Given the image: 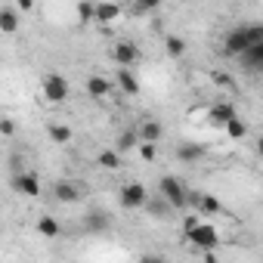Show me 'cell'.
I'll return each mask as SVG.
<instances>
[{
  "label": "cell",
  "instance_id": "obj_16",
  "mask_svg": "<svg viewBox=\"0 0 263 263\" xmlns=\"http://www.w3.org/2000/svg\"><path fill=\"white\" fill-rule=\"evenodd\" d=\"M19 16H22L19 7H4V10H0V31H4L7 37L19 31Z\"/></svg>",
  "mask_w": 263,
  "mask_h": 263
},
{
  "label": "cell",
  "instance_id": "obj_31",
  "mask_svg": "<svg viewBox=\"0 0 263 263\" xmlns=\"http://www.w3.org/2000/svg\"><path fill=\"white\" fill-rule=\"evenodd\" d=\"M198 201H201V192L198 189H189V211H198Z\"/></svg>",
  "mask_w": 263,
  "mask_h": 263
},
{
  "label": "cell",
  "instance_id": "obj_28",
  "mask_svg": "<svg viewBox=\"0 0 263 263\" xmlns=\"http://www.w3.org/2000/svg\"><path fill=\"white\" fill-rule=\"evenodd\" d=\"M161 4H164V0H137V7H134V10H137L140 16H146V13H155Z\"/></svg>",
  "mask_w": 263,
  "mask_h": 263
},
{
  "label": "cell",
  "instance_id": "obj_24",
  "mask_svg": "<svg viewBox=\"0 0 263 263\" xmlns=\"http://www.w3.org/2000/svg\"><path fill=\"white\" fill-rule=\"evenodd\" d=\"M164 53H167L171 59H180V56L186 53V41H183V37H177V34H171V37L164 41Z\"/></svg>",
  "mask_w": 263,
  "mask_h": 263
},
{
  "label": "cell",
  "instance_id": "obj_21",
  "mask_svg": "<svg viewBox=\"0 0 263 263\" xmlns=\"http://www.w3.org/2000/svg\"><path fill=\"white\" fill-rule=\"evenodd\" d=\"M140 137H143L146 143H161V137H164V127H161V121H155V118L143 121V127H140Z\"/></svg>",
  "mask_w": 263,
  "mask_h": 263
},
{
  "label": "cell",
  "instance_id": "obj_8",
  "mask_svg": "<svg viewBox=\"0 0 263 263\" xmlns=\"http://www.w3.org/2000/svg\"><path fill=\"white\" fill-rule=\"evenodd\" d=\"M204 146L201 143H195V140H183L180 146H177V161H183V164H195V161H201L204 158Z\"/></svg>",
  "mask_w": 263,
  "mask_h": 263
},
{
  "label": "cell",
  "instance_id": "obj_13",
  "mask_svg": "<svg viewBox=\"0 0 263 263\" xmlns=\"http://www.w3.org/2000/svg\"><path fill=\"white\" fill-rule=\"evenodd\" d=\"M84 90H87V96H90V99H105V96L115 90V84H111L108 78L90 74V78H87V84H84Z\"/></svg>",
  "mask_w": 263,
  "mask_h": 263
},
{
  "label": "cell",
  "instance_id": "obj_4",
  "mask_svg": "<svg viewBox=\"0 0 263 263\" xmlns=\"http://www.w3.org/2000/svg\"><path fill=\"white\" fill-rule=\"evenodd\" d=\"M186 238L192 241L195 251H214V248L220 245V232H217V226H214V223H204V220H201Z\"/></svg>",
  "mask_w": 263,
  "mask_h": 263
},
{
  "label": "cell",
  "instance_id": "obj_6",
  "mask_svg": "<svg viewBox=\"0 0 263 263\" xmlns=\"http://www.w3.org/2000/svg\"><path fill=\"white\" fill-rule=\"evenodd\" d=\"M111 59L118 62V65H134L137 59H140V50H137V44L134 41H115V47H111Z\"/></svg>",
  "mask_w": 263,
  "mask_h": 263
},
{
  "label": "cell",
  "instance_id": "obj_7",
  "mask_svg": "<svg viewBox=\"0 0 263 263\" xmlns=\"http://www.w3.org/2000/svg\"><path fill=\"white\" fill-rule=\"evenodd\" d=\"M232 118H238V111H235L232 102H214V105L208 108V121H211L214 127H226Z\"/></svg>",
  "mask_w": 263,
  "mask_h": 263
},
{
  "label": "cell",
  "instance_id": "obj_20",
  "mask_svg": "<svg viewBox=\"0 0 263 263\" xmlns=\"http://www.w3.org/2000/svg\"><path fill=\"white\" fill-rule=\"evenodd\" d=\"M121 155H124V152H118V149H102V152L96 155V164H99L102 171H118V167L124 164Z\"/></svg>",
  "mask_w": 263,
  "mask_h": 263
},
{
  "label": "cell",
  "instance_id": "obj_5",
  "mask_svg": "<svg viewBox=\"0 0 263 263\" xmlns=\"http://www.w3.org/2000/svg\"><path fill=\"white\" fill-rule=\"evenodd\" d=\"M41 90H44V99L47 102H65L68 99V93H71V84L62 78V74H47L44 81H41Z\"/></svg>",
  "mask_w": 263,
  "mask_h": 263
},
{
  "label": "cell",
  "instance_id": "obj_22",
  "mask_svg": "<svg viewBox=\"0 0 263 263\" xmlns=\"http://www.w3.org/2000/svg\"><path fill=\"white\" fill-rule=\"evenodd\" d=\"M37 232H41L44 238H59V232H62V226H59V220H56V217H50V214H44V217L37 220Z\"/></svg>",
  "mask_w": 263,
  "mask_h": 263
},
{
  "label": "cell",
  "instance_id": "obj_18",
  "mask_svg": "<svg viewBox=\"0 0 263 263\" xmlns=\"http://www.w3.org/2000/svg\"><path fill=\"white\" fill-rule=\"evenodd\" d=\"M143 137H140V130H121L118 140H115V149L118 152H130V149H140Z\"/></svg>",
  "mask_w": 263,
  "mask_h": 263
},
{
  "label": "cell",
  "instance_id": "obj_25",
  "mask_svg": "<svg viewBox=\"0 0 263 263\" xmlns=\"http://www.w3.org/2000/svg\"><path fill=\"white\" fill-rule=\"evenodd\" d=\"M223 130H226V137H229V140H245V137H248V127H245L241 118H232Z\"/></svg>",
  "mask_w": 263,
  "mask_h": 263
},
{
  "label": "cell",
  "instance_id": "obj_27",
  "mask_svg": "<svg viewBox=\"0 0 263 263\" xmlns=\"http://www.w3.org/2000/svg\"><path fill=\"white\" fill-rule=\"evenodd\" d=\"M140 155H143V161L152 164V161L158 158V143H146V140H143V143H140Z\"/></svg>",
  "mask_w": 263,
  "mask_h": 263
},
{
  "label": "cell",
  "instance_id": "obj_26",
  "mask_svg": "<svg viewBox=\"0 0 263 263\" xmlns=\"http://www.w3.org/2000/svg\"><path fill=\"white\" fill-rule=\"evenodd\" d=\"M198 214H223V204H220L214 195L201 192V201H198Z\"/></svg>",
  "mask_w": 263,
  "mask_h": 263
},
{
  "label": "cell",
  "instance_id": "obj_14",
  "mask_svg": "<svg viewBox=\"0 0 263 263\" xmlns=\"http://www.w3.org/2000/svg\"><path fill=\"white\" fill-rule=\"evenodd\" d=\"M84 229L93 232V235L108 232V229H111V217H108L105 211H90V214H84Z\"/></svg>",
  "mask_w": 263,
  "mask_h": 263
},
{
  "label": "cell",
  "instance_id": "obj_3",
  "mask_svg": "<svg viewBox=\"0 0 263 263\" xmlns=\"http://www.w3.org/2000/svg\"><path fill=\"white\" fill-rule=\"evenodd\" d=\"M118 201H121L124 211H140L149 201V189L143 183H124L121 192H118Z\"/></svg>",
  "mask_w": 263,
  "mask_h": 263
},
{
  "label": "cell",
  "instance_id": "obj_11",
  "mask_svg": "<svg viewBox=\"0 0 263 263\" xmlns=\"http://www.w3.org/2000/svg\"><path fill=\"white\" fill-rule=\"evenodd\" d=\"M124 16L121 4H111V0H96V22L99 25H111Z\"/></svg>",
  "mask_w": 263,
  "mask_h": 263
},
{
  "label": "cell",
  "instance_id": "obj_30",
  "mask_svg": "<svg viewBox=\"0 0 263 263\" xmlns=\"http://www.w3.org/2000/svg\"><path fill=\"white\" fill-rule=\"evenodd\" d=\"M0 134H4V137H13V134H16L13 118H4V121H0Z\"/></svg>",
  "mask_w": 263,
  "mask_h": 263
},
{
  "label": "cell",
  "instance_id": "obj_33",
  "mask_svg": "<svg viewBox=\"0 0 263 263\" xmlns=\"http://www.w3.org/2000/svg\"><path fill=\"white\" fill-rule=\"evenodd\" d=\"M257 155L263 158V134H260V140H257Z\"/></svg>",
  "mask_w": 263,
  "mask_h": 263
},
{
  "label": "cell",
  "instance_id": "obj_15",
  "mask_svg": "<svg viewBox=\"0 0 263 263\" xmlns=\"http://www.w3.org/2000/svg\"><path fill=\"white\" fill-rule=\"evenodd\" d=\"M238 62H241V68H248V71H263V41L260 44H254V47H248L241 56H235Z\"/></svg>",
  "mask_w": 263,
  "mask_h": 263
},
{
  "label": "cell",
  "instance_id": "obj_10",
  "mask_svg": "<svg viewBox=\"0 0 263 263\" xmlns=\"http://www.w3.org/2000/svg\"><path fill=\"white\" fill-rule=\"evenodd\" d=\"M81 186L78 183H71V180H59L56 186H53V198L56 201H62V204H74V201H81Z\"/></svg>",
  "mask_w": 263,
  "mask_h": 263
},
{
  "label": "cell",
  "instance_id": "obj_9",
  "mask_svg": "<svg viewBox=\"0 0 263 263\" xmlns=\"http://www.w3.org/2000/svg\"><path fill=\"white\" fill-rule=\"evenodd\" d=\"M13 189L19 195H25V198H37L41 195V180L34 174H16L13 177Z\"/></svg>",
  "mask_w": 263,
  "mask_h": 263
},
{
  "label": "cell",
  "instance_id": "obj_29",
  "mask_svg": "<svg viewBox=\"0 0 263 263\" xmlns=\"http://www.w3.org/2000/svg\"><path fill=\"white\" fill-rule=\"evenodd\" d=\"M198 223H201V214H198V211L186 214V217H183V235H189V232H192V229H195Z\"/></svg>",
  "mask_w": 263,
  "mask_h": 263
},
{
  "label": "cell",
  "instance_id": "obj_1",
  "mask_svg": "<svg viewBox=\"0 0 263 263\" xmlns=\"http://www.w3.org/2000/svg\"><path fill=\"white\" fill-rule=\"evenodd\" d=\"M260 41H263V22H245V25L226 31V37H223V53H226V56H241L248 47H254V44H260Z\"/></svg>",
  "mask_w": 263,
  "mask_h": 263
},
{
  "label": "cell",
  "instance_id": "obj_32",
  "mask_svg": "<svg viewBox=\"0 0 263 263\" xmlns=\"http://www.w3.org/2000/svg\"><path fill=\"white\" fill-rule=\"evenodd\" d=\"M16 7H19V13L25 16V13H31V10H34V0H16Z\"/></svg>",
  "mask_w": 263,
  "mask_h": 263
},
{
  "label": "cell",
  "instance_id": "obj_12",
  "mask_svg": "<svg viewBox=\"0 0 263 263\" xmlns=\"http://www.w3.org/2000/svg\"><path fill=\"white\" fill-rule=\"evenodd\" d=\"M115 87H118L121 93H127V96H137V93H140V81H137V74L130 71L127 65H118V78H115Z\"/></svg>",
  "mask_w": 263,
  "mask_h": 263
},
{
  "label": "cell",
  "instance_id": "obj_19",
  "mask_svg": "<svg viewBox=\"0 0 263 263\" xmlns=\"http://www.w3.org/2000/svg\"><path fill=\"white\" fill-rule=\"evenodd\" d=\"M47 134H50V140H53L56 146H68V143L74 140V130H71L68 124H47Z\"/></svg>",
  "mask_w": 263,
  "mask_h": 263
},
{
  "label": "cell",
  "instance_id": "obj_2",
  "mask_svg": "<svg viewBox=\"0 0 263 263\" xmlns=\"http://www.w3.org/2000/svg\"><path fill=\"white\" fill-rule=\"evenodd\" d=\"M158 192L174 204V211H189V189H186V183L180 177H174V174L161 177L158 180Z\"/></svg>",
  "mask_w": 263,
  "mask_h": 263
},
{
  "label": "cell",
  "instance_id": "obj_23",
  "mask_svg": "<svg viewBox=\"0 0 263 263\" xmlns=\"http://www.w3.org/2000/svg\"><path fill=\"white\" fill-rule=\"evenodd\" d=\"M78 22L81 25L96 22V4H93V0H81V4H78Z\"/></svg>",
  "mask_w": 263,
  "mask_h": 263
},
{
  "label": "cell",
  "instance_id": "obj_17",
  "mask_svg": "<svg viewBox=\"0 0 263 263\" xmlns=\"http://www.w3.org/2000/svg\"><path fill=\"white\" fill-rule=\"evenodd\" d=\"M146 211H149L155 220H164L167 214H174V204H171V201H167V198L158 192V195H149V201H146Z\"/></svg>",
  "mask_w": 263,
  "mask_h": 263
}]
</instances>
